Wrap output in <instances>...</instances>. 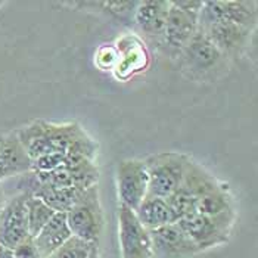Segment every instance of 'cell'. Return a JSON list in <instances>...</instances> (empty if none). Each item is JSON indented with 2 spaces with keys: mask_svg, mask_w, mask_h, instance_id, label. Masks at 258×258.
<instances>
[{
  "mask_svg": "<svg viewBox=\"0 0 258 258\" xmlns=\"http://www.w3.org/2000/svg\"><path fill=\"white\" fill-rule=\"evenodd\" d=\"M198 28L199 17L180 9L174 2H171L161 40L168 49L170 55L173 58H179L180 52L195 36Z\"/></svg>",
  "mask_w": 258,
  "mask_h": 258,
  "instance_id": "11",
  "label": "cell"
},
{
  "mask_svg": "<svg viewBox=\"0 0 258 258\" xmlns=\"http://www.w3.org/2000/svg\"><path fill=\"white\" fill-rule=\"evenodd\" d=\"M118 239L121 258H152V243L146 230L136 217L135 211L119 205Z\"/></svg>",
  "mask_w": 258,
  "mask_h": 258,
  "instance_id": "9",
  "label": "cell"
},
{
  "mask_svg": "<svg viewBox=\"0 0 258 258\" xmlns=\"http://www.w3.org/2000/svg\"><path fill=\"white\" fill-rule=\"evenodd\" d=\"M135 214L140 224L149 232L179 221V216L174 213L167 199L151 195H148L142 201Z\"/></svg>",
  "mask_w": 258,
  "mask_h": 258,
  "instance_id": "17",
  "label": "cell"
},
{
  "mask_svg": "<svg viewBox=\"0 0 258 258\" xmlns=\"http://www.w3.org/2000/svg\"><path fill=\"white\" fill-rule=\"evenodd\" d=\"M3 5H5V2H0V8H2Z\"/></svg>",
  "mask_w": 258,
  "mask_h": 258,
  "instance_id": "27",
  "label": "cell"
},
{
  "mask_svg": "<svg viewBox=\"0 0 258 258\" xmlns=\"http://www.w3.org/2000/svg\"><path fill=\"white\" fill-rule=\"evenodd\" d=\"M139 2H74L70 3L71 6H81L84 9L87 8H98L105 15H109L112 18L118 20H133L136 6Z\"/></svg>",
  "mask_w": 258,
  "mask_h": 258,
  "instance_id": "21",
  "label": "cell"
},
{
  "mask_svg": "<svg viewBox=\"0 0 258 258\" xmlns=\"http://www.w3.org/2000/svg\"><path fill=\"white\" fill-rule=\"evenodd\" d=\"M236 221V211L221 216L207 217L201 214H190L180 219L177 223L184 233L192 239L201 252L224 245L229 242L232 229Z\"/></svg>",
  "mask_w": 258,
  "mask_h": 258,
  "instance_id": "4",
  "label": "cell"
},
{
  "mask_svg": "<svg viewBox=\"0 0 258 258\" xmlns=\"http://www.w3.org/2000/svg\"><path fill=\"white\" fill-rule=\"evenodd\" d=\"M149 236L152 258H195L201 254L198 246L184 233L179 223L151 230Z\"/></svg>",
  "mask_w": 258,
  "mask_h": 258,
  "instance_id": "10",
  "label": "cell"
},
{
  "mask_svg": "<svg viewBox=\"0 0 258 258\" xmlns=\"http://www.w3.org/2000/svg\"><path fill=\"white\" fill-rule=\"evenodd\" d=\"M93 245L96 243H89L76 236H71L47 258H89Z\"/></svg>",
  "mask_w": 258,
  "mask_h": 258,
  "instance_id": "22",
  "label": "cell"
},
{
  "mask_svg": "<svg viewBox=\"0 0 258 258\" xmlns=\"http://www.w3.org/2000/svg\"><path fill=\"white\" fill-rule=\"evenodd\" d=\"M33 159L21 145L17 133L0 139V180L31 173Z\"/></svg>",
  "mask_w": 258,
  "mask_h": 258,
  "instance_id": "15",
  "label": "cell"
},
{
  "mask_svg": "<svg viewBox=\"0 0 258 258\" xmlns=\"http://www.w3.org/2000/svg\"><path fill=\"white\" fill-rule=\"evenodd\" d=\"M119 205L136 211L142 201L148 197L149 177L143 159H122L115 171Z\"/></svg>",
  "mask_w": 258,
  "mask_h": 258,
  "instance_id": "7",
  "label": "cell"
},
{
  "mask_svg": "<svg viewBox=\"0 0 258 258\" xmlns=\"http://www.w3.org/2000/svg\"><path fill=\"white\" fill-rule=\"evenodd\" d=\"M179 59L183 68L187 70L192 77L204 79L220 70L226 56L198 28L195 36L180 52Z\"/></svg>",
  "mask_w": 258,
  "mask_h": 258,
  "instance_id": "8",
  "label": "cell"
},
{
  "mask_svg": "<svg viewBox=\"0 0 258 258\" xmlns=\"http://www.w3.org/2000/svg\"><path fill=\"white\" fill-rule=\"evenodd\" d=\"M170 5L171 2H165V0L139 2L133 15V21L145 36L161 37L164 33Z\"/></svg>",
  "mask_w": 258,
  "mask_h": 258,
  "instance_id": "16",
  "label": "cell"
},
{
  "mask_svg": "<svg viewBox=\"0 0 258 258\" xmlns=\"http://www.w3.org/2000/svg\"><path fill=\"white\" fill-rule=\"evenodd\" d=\"M223 181L216 179L207 170H204L194 159H189L183 181L179 189L168 197L167 201L179 216V220L195 214V205L199 198L210 194L211 190L217 189Z\"/></svg>",
  "mask_w": 258,
  "mask_h": 258,
  "instance_id": "5",
  "label": "cell"
},
{
  "mask_svg": "<svg viewBox=\"0 0 258 258\" xmlns=\"http://www.w3.org/2000/svg\"><path fill=\"white\" fill-rule=\"evenodd\" d=\"M119 60V53L115 44H103L95 53V63L102 71H114Z\"/></svg>",
  "mask_w": 258,
  "mask_h": 258,
  "instance_id": "23",
  "label": "cell"
},
{
  "mask_svg": "<svg viewBox=\"0 0 258 258\" xmlns=\"http://www.w3.org/2000/svg\"><path fill=\"white\" fill-rule=\"evenodd\" d=\"M73 236L65 213H56L50 221L41 229L39 235L34 238L36 246L41 258H47L53 254L59 246H62L68 239Z\"/></svg>",
  "mask_w": 258,
  "mask_h": 258,
  "instance_id": "18",
  "label": "cell"
},
{
  "mask_svg": "<svg viewBox=\"0 0 258 258\" xmlns=\"http://www.w3.org/2000/svg\"><path fill=\"white\" fill-rule=\"evenodd\" d=\"M0 258H14V255H12V251L0 245Z\"/></svg>",
  "mask_w": 258,
  "mask_h": 258,
  "instance_id": "25",
  "label": "cell"
},
{
  "mask_svg": "<svg viewBox=\"0 0 258 258\" xmlns=\"http://www.w3.org/2000/svg\"><path fill=\"white\" fill-rule=\"evenodd\" d=\"M15 133L33 161L53 154L90 161L98 155L96 140L92 139L79 122L58 124L36 119L18 128Z\"/></svg>",
  "mask_w": 258,
  "mask_h": 258,
  "instance_id": "1",
  "label": "cell"
},
{
  "mask_svg": "<svg viewBox=\"0 0 258 258\" xmlns=\"http://www.w3.org/2000/svg\"><path fill=\"white\" fill-rule=\"evenodd\" d=\"M232 211H236L235 201L226 183H221L217 189L199 198L195 205V214L207 216V217L221 216V214L232 213Z\"/></svg>",
  "mask_w": 258,
  "mask_h": 258,
  "instance_id": "19",
  "label": "cell"
},
{
  "mask_svg": "<svg viewBox=\"0 0 258 258\" xmlns=\"http://www.w3.org/2000/svg\"><path fill=\"white\" fill-rule=\"evenodd\" d=\"M199 30L205 34L226 58L240 56L249 47L252 39V30L239 27L229 22H210L199 25Z\"/></svg>",
  "mask_w": 258,
  "mask_h": 258,
  "instance_id": "12",
  "label": "cell"
},
{
  "mask_svg": "<svg viewBox=\"0 0 258 258\" xmlns=\"http://www.w3.org/2000/svg\"><path fill=\"white\" fill-rule=\"evenodd\" d=\"M190 157L181 152H159L143 159L149 177L148 195L167 199L181 184Z\"/></svg>",
  "mask_w": 258,
  "mask_h": 258,
  "instance_id": "2",
  "label": "cell"
},
{
  "mask_svg": "<svg viewBox=\"0 0 258 258\" xmlns=\"http://www.w3.org/2000/svg\"><path fill=\"white\" fill-rule=\"evenodd\" d=\"M25 199L27 194L17 195L9 199L0 211V245L11 251L30 238Z\"/></svg>",
  "mask_w": 258,
  "mask_h": 258,
  "instance_id": "13",
  "label": "cell"
},
{
  "mask_svg": "<svg viewBox=\"0 0 258 258\" xmlns=\"http://www.w3.org/2000/svg\"><path fill=\"white\" fill-rule=\"evenodd\" d=\"M115 47L119 53V60L112 73L118 80L130 79L132 76L143 71L148 67L149 56L139 37L132 34L122 36L115 43Z\"/></svg>",
  "mask_w": 258,
  "mask_h": 258,
  "instance_id": "14",
  "label": "cell"
},
{
  "mask_svg": "<svg viewBox=\"0 0 258 258\" xmlns=\"http://www.w3.org/2000/svg\"><path fill=\"white\" fill-rule=\"evenodd\" d=\"M258 3L255 0H211L204 2L199 15V25L210 22H229L239 27L255 30Z\"/></svg>",
  "mask_w": 258,
  "mask_h": 258,
  "instance_id": "6",
  "label": "cell"
},
{
  "mask_svg": "<svg viewBox=\"0 0 258 258\" xmlns=\"http://www.w3.org/2000/svg\"><path fill=\"white\" fill-rule=\"evenodd\" d=\"M12 255L14 258H41L39 254V249L36 246L34 238H27L22 240L20 245H17L12 249Z\"/></svg>",
  "mask_w": 258,
  "mask_h": 258,
  "instance_id": "24",
  "label": "cell"
},
{
  "mask_svg": "<svg viewBox=\"0 0 258 258\" xmlns=\"http://www.w3.org/2000/svg\"><path fill=\"white\" fill-rule=\"evenodd\" d=\"M98 245H99V243L93 245V248H92V251H90V255H89V258H98Z\"/></svg>",
  "mask_w": 258,
  "mask_h": 258,
  "instance_id": "26",
  "label": "cell"
},
{
  "mask_svg": "<svg viewBox=\"0 0 258 258\" xmlns=\"http://www.w3.org/2000/svg\"><path fill=\"white\" fill-rule=\"evenodd\" d=\"M25 207H27V221H28L30 236L36 238L41 232V229L56 214V211L52 210L43 199L30 195V194H27Z\"/></svg>",
  "mask_w": 258,
  "mask_h": 258,
  "instance_id": "20",
  "label": "cell"
},
{
  "mask_svg": "<svg viewBox=\"0 0 258 258\" xmlns=\"http://www.w3.org/2000/svg\"><path fill=\"white\" fill-rule=\"evenodd\" d=\"M65 214L73 236L89 243H99L103 229V211L98 184L86 189Z\"/></svg>",
  "mask_w": 258,
  "mask_h": 258,
  "instance_id": "3",
  "label": "cell"
}]
</instances>
